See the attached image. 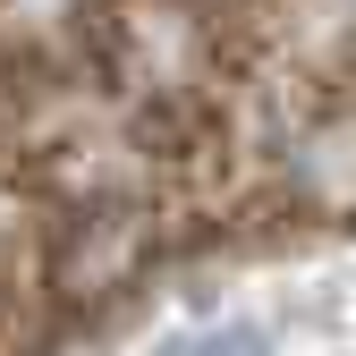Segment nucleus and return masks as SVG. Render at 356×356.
Returning <instances> with one entry per match:
<instances>
[{
  "label": "nucleus",
  "mask_w": 356,
  "mask_h": 356,
  "mask_svg": "<svg viewBox=\"0 0 356 356\" xmlns=\"http://www.w3.org/2000/svg\"><path fill=\"white\" fill-rule=\"evenodd\" d=\"M153 356H272V339H263L254 323H238V314H220V323H187V331H170Z\"/></svg>",
  "instance_id": "obj_1"
}]
</instances>
